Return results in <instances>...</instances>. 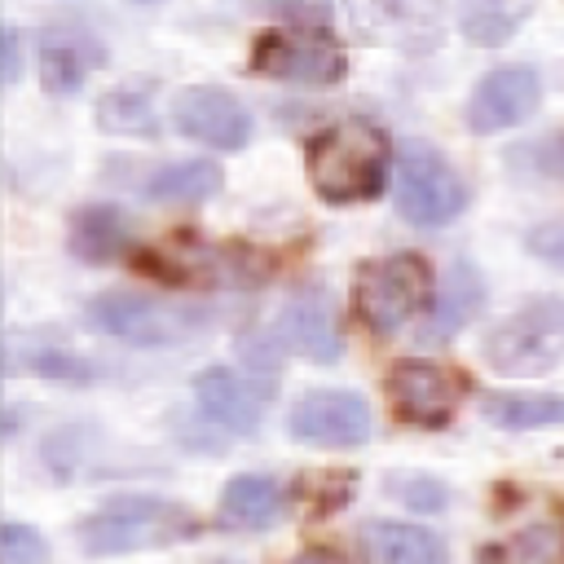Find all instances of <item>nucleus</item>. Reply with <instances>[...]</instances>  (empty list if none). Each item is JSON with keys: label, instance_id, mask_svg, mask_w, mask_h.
<instances>
[{"label": "nucleus", "instance_id": "obj_1", "mask_svg": "<svg viewBox=\"0 0 564 564\" xmlns=\"http://www.w3.org/2000/svg\"><path fill=\"white\" fill-rule=\"evenodd\" d=\"M304 163L326 203H366L388 181V137L370 119H339L308 141Z\"/></svg>", "mask_w": 564, "mask_h": 564}, {"label": "nucleus", "instance_id": "obj_2", "mask_svg": "<svg viewBox=\"0 0 564 564\" xmlns=\"http://www.w3.org/2000/svg\"><path fill=\"white\" fill-rule=\"evenodd\" d=\"M203 524L189 507L154 494H119L88 511L75 529L79 546L88 555H123V551H159L172 542L198 538Z\"/></svg>", "mask_w": 564, "mask_h": 564}, {"label": "nucleus", "instance_id": "obj_3", "mask_svg": "<svg viewBox=\"0 0 564 564\" xmlns=\"http://www.w3.org/2000/svg\"><path fill=\"white\" fill-rule=\"evenodd\" d=\"M480 348H485V361L498 375H511V379L551 375L564 361V300L542 295V300L524 304L520 313L502 317L485 335Z\"/></svg>", "mask_w": 564, "mask_h": 564}, {"label": "nucleus", "instance_id": "obj_4", "mask_svg": "<svg viewBox=\"0 0 564 564\" xmlns=\"http://www.w3.org/2000/svg\"><path fill=\"white\" fill-rule=\"evenodd\" d=\"M392 203L410 225L436 229L467 207V185L427 141H401L392 163Z\"/></svg>", "mask_w": 564, "mask_h": 564}, {"label": "nucleus", "instance_id": "obj_5", "mask_svg": "<svg viewBox=\"0 0 564 564\" xmlns=\"http://www.w3.org/2000/svg\"><path fill=\"white\" fill-rule=\"evenodd\" d=\"M427 300V264L423 256L397 251V256H379L366 260L357 273V317L375 330V335H397Z\"/></svg>", "mask_w": 564, "mask_h": 564}, {"label": "nucleus", "instance_id": "obj_6", "mask_svg": "<svg viewBox=\"0 0 564 564\" xmlns=\"http://www.w3.org/2000/svg\"><path fill=\"white\" fill-rule=\"evenodd\" d=\"M251 70L286 84H339L348 75L344 48L326 35V26H273L251 48Z\"/></svg>", "mask_w": 564, "mask_h": 564}, {"label": "nucleus", "instance_id": "obj_7", "mask_svg": "<svg viewBox=\"0 0 564 564\" xmlns=\"http://www.w3.org/2000/svg\"><path fill=\"white\" fill-rule=\"evenodd\" d=\"M88 326L101 335H115L123 344L159 348V344L185 339L198 326V317L185 308H172L154 295H141V291H101L88 300Z\"/></svg>", "mask_w": 564, "mask_h": 564}, {"label": "nucleus", "instance_id": "obj_8", "mask_svg": "<svg viewBox=\"0 0 564 564\" xmlns=\"http://www.w3.org/2000/svg\"><path fill=\"white\" fill-rule=\"evenodd\" d=\"M286 423H291L295 441L317 445V449H352L375 432L366 397H357L348 388H313V392H304L291 405Z\"/></svg>", "mask_w": 564, "mask_h": 564}, {"label": "nucleus", "instance_id": "obj_9", "mask_svg": "<svg viewBox=\"0 0 564 564\" xmlns=\"http://www.w3.org/2000/svg\"><path fill=\"white\" fill-rule=\"evenodd\" d=\"M542 106V79L533 66H494L467 97V128L476 137L507 132Z\"/></svg>", "mask_w": 564, "mask_h": 564}, {"label": "nucleus", "instance_id": "obj_10", "mask_svg": "<svg viewBox=\"0 0 564 564\" xmlns=\"http://www.w3.org/2000/svg\"><path fill=\"white\" fill-rule=\"evenodd\" d=\"M172 123H176L181 137H189L198 145H212V150H242L251 141L247 106L234 93L212 88V84L181 88L176 101H172Z\"/></svg>", "mask_w": 564, "mask_h": 564}, {"label": "nucleus", "instance_id": "obj_11", "mask_svg": "<svg viewBox=\"0 0 564 564\" xmlns=\"http://www.w3.org/2000/svg\"><path fill=\"white\" fill-rule=\"evenodd\" d=\"M458 392H463V379L436 361L410 357V361H397L388 375L392 410L414 427H445L458 410Z\"/></svg>", "mask_w": 564, "mask_h": 564}, {"label": "nucleus", "instance_id": "obj_12", "mask_svg": "<svg viewBox=\"0 0 564 564\" xmlns=\"http://www.w3.org/2000/svg\"><path fill=\"white\" fill-rule=\"evenodd\" d=\"M194 397H198L203 414H207L212 423H220L225 432H238V436H256V432H260V419H264V388L247 383L238 370H229V366H207V370H198Z\"/></svg>", "mask_w": 564, "mask_h": 564}, {"label": "nucleus", "instance_id": "obj_13", "mask_svg": "<svg viewBox=\"0 0 564 564\" xmlns=\"http://www.w3.org/2000/svg\"><path fill=\"white\" fill-rule=\"evenodd\" d=\"M278 335L295 352H304L308 361L335 366L344 357V330H339V317H335V304H330L326 291H300V295H291V304L282 308Z\"/></svg>", "mask_w": 564, "mask_h": 564}, {"label": "nucleus", "instance_id": "obj_14", "mask_svg": "<svg viewBox=\"0 0 564 564\" xmlns=\"http://www.w3.org/2000/svg\"><path fill=\"white\" fill-rule=\"evenodd\" d=\"M485 308V278L471 260H454L436 286V300H432V313L419 330L423 344H441L449 335H458L476 313Z\"/></svg>", "mask_w": 564, "mask_h": 564}, {"label": "nucleus", "instance_id": "obj_15", "mask_svg": "<svg viewBox=\"0 0 564 564\" xmlns=\"http://www.w3.org/2000/svg\"><path fill=\"white\" fill-rule=\"evenodd\" d=\"M35 62H40V84L53 93V97H70L84 88L88 70L101 62V48L84 35V31H44L40 44H35Z\"/></svg>", "mask_w": 564, "mask_h": 564}, {"label": "nucleus", "instance_id": "obj_16", "mask_svg": "<svg viewBox=\"0 0 564 564\" xmlns=\"http://www.w3.org/2000/svg\"><path fill=\"white\" fill-rule=\"evenodd\" d=\"M128 216L110 203H88L70 216L66 225V247L70 256H79L84 264H106V260H119L123 247H128Z\"/></svg>", "mask_w": 564, "mask_h": 564}, {"label": "nucleus", "instance_id": "obj_17", "mask_svg": "<svg viewBox=\"0 0 564 564\" xmlns=\"http://www.w3.org/2000/svg\"><path fill=\"white\" fill-rule=\"evenodd\" d=\"M282 511V485L260 471H242L220 494V524L229 529H269Z\"/></svg>", "mask_w": 564, "mask_h": 564}, {"label": "nucleus", "instance_id": "obj_18", "mask_svg": "<svg viewBox=\"0 0 564 564\" xmlns=\"http://www.w3.org/2000/svg\"><path fill=\"white\" fill-rule=\"evenodd\" d=\"M225 172L212 159H181V163H163L159 172L145 176V198L154 203H203L220 189Z\"/></svg>", "mask_w": 564, "mask_h": 564}, {"label": "nucleus", "instance_id": "obj_19", "mask_svg": "<svg viewBox=\"0 0 564 564\" xmlns=\"http://www.w3.org/2000/svg\"><path fill=\"white\" fill-rule=\"evenodd\" d=\"M370 551L379 564H449L441 533L423 524H370Z\"/></svg>", "mask_w": 564, "mask_h": 564}, {"label": "nucleus", "instance_id": "obj_20", "mask_svg": "<svg viewBox=\"0 0 564 564\" xmlns=\"http://www.w3.org/2000/svg\"><path fill=\"white\" fill-rule=\"evenodd\" d=\"M480 410L494 427H507V432L564 423V397H546V392H498V397H485Z\"/></svg>", "mask_w": 564, "mask_h": 564}, {"label": "nucleus", "instance_id": "obj_21", "mask_svg": "<svg viewBox=\"0 0 564 564\" xmlns=\"http://www.w3.org/2000/svg\"><path fill=\"white\" fill-rule=\"evenodd\" d=\"M529 18V0H458V31L471 44H507Z\"/></svg>", "mask_w": 564, "mask_h": 564}, {"label": "nucleus", "instance_id": "obj_22", "mask_svg": "<svg viewBox=\"0 0 564 564\" xmlns=\"http://www.w3.org/2000/svg\"><path fill=\"white\" fill-rule=\"evenodd\" d=\"M97 128L119 132V137H154L159 132V115L150 93L141 88H115L97 101Z\"/></svg>", "mask_w": 564, "mask_h": 564}, {"label": "nucleus", "instance_id": "obj_23", "mask_svg": "<svg viewBox=\"0 0 564 564\" xmlns=\"http://www.w3.org/2000/svg\"><path fill=\"white\" fill-rule=\"evenodd\" d=\"M388 494H397L414 511H441L449 502L445 498V485L436 476H419V471H392L388 476Z\"/></svg>", "mask_w": 564, "mask_h": 564}, {"label": "nucleus", "instance_id": "obj_24", "mask_svg": "<svg viewBox=\"0 0 564 564\" xmlns=\"http://www.w3.org/2000/svg\"><path fill=\"white\" fill-rule=\"evenodd\" d=\"M0 555H4V564H48V542L35 529L9 520L0 529Z\"/></svg>", "mask_w": 564, "mask_h": 564}, {"label": "nucleus", "instance_id": "obj_25", "mask_svg": "<svg viewBox=\"0 0 564 564\" xmlns=\"http://www.w3.org/2000/svg\"><path fill=\"white\" fill-rule=\"evenodd\" d=\"M524 247H529L538 260H546L551 269H564V216L533 225V229L524 234Z\"/></svg>", "mask_w": 564, "mask_h": 564}, {"label": "nucleus", "instance_id": "obj_26", "mask_svg": "<svg viewBox=\"0 0 564 564\" xmlns=\"http://www.w3.org/2000/svg\"><path fill=\"white\" fill-rule=\"evenodd\" d=\"M269 13L291 18L295 26H326L330 22V0H264Z\"/></svg>", "mask_w": 564, "mask_h": 564}, {"label": "nucleus", "instance_id": "obj_27", "mask_svg": "<svg viewBox=\"0 0 564 564\" xmlns=\"http://www.w3.org/2000/svg\"><path fill=\"white\" fill-rule=\"evenodd\" d=\"M18 370H31V375H57V379H88L93 375V366L88 361H79V357H70V352H35L26 366H18Z\"/></svg>", "mask_w": 564, "mask_h": 564}, {"label": "nucleus", "instance_id": "obj_28", "mask_svg": "<svg viewBox=\"0 0 564 564\" xmlns=\"http://www.w3.org/2000/svg\"><path fill=\"white\" fill-rule=\"evenodd\" d=\"M529 163H533L538 172H546V176H564V132L538 141V145L529 150Z\"/></svg>", "mask_w": 564, "mask_h": 564}, {"label": "nucleus", "instance_id": "obj_29", "mask_svg": "<svg viewBox=\"0 0 564 564\" xmlns=\"http://www.w3.org/2000/svg\"><path fill=\"white\" fill-rule=\"evenodd\" d=\"M0 70H4V84L22 79V31L18 26H4L0 35Z\"/></svg>", "mask_w": 564, "mask_h": 564}, {"label": "nucleus", "instance_id": "obj_30", "mask_svg": "<svg viewBox=\"0 0 564 564\" xmlns=\"http://www.w3.org/2000/svg\"><path fill=\"white\" fill-rule=\"evenodd\" d=\"M291 564H352V560H344V555L330 551V546H313V551H300Z\"/></svg>", "mask_w": 564, "mask_h": 564}, {"label": "nucleus", "instance_id": "obj_31", "mask_svg": "<svg viewBox=\"0 0 564 564\" xmlns=\"http://www.w3.org/2000/svg\"><path fill=\"white\" fill-rule=\"evenodd\" d=\"M132 4H159V0H132Z\"/></svg>", "mask_w": 564, "mask_h": 564}, {"label": "nucleus", "instance_id": "obj_32", "mask_svg": "<svg viewBox=\"0 0 564 564\" xmlns=\"http://www.w3.org/2000/svg\"><path fill=\"white\" fill-rule=\"evenodd\" d=\"M212 564H234V560H212Z\"/></svg>", "mask_w": 564, "mask_h": 564}]
</instances>
